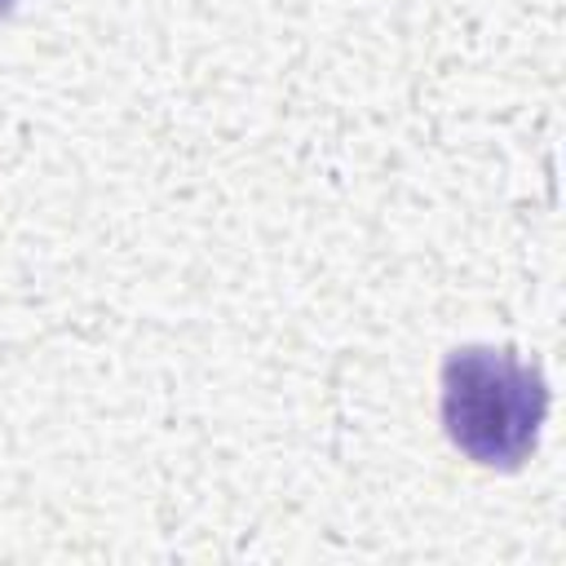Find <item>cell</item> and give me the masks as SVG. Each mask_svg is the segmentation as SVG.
<instances>
[{"label":"cell","instance_id":"obj_1","mask_svg":"<svg viewBox=\"0 0 566 566\" xmlns=\"http://www.w3.org/2000/svg\"><path fill=\"white\" fill-rule=\"evenodd\" d=\"M548 416V385L513 349L464 345L442 363V429L482 469H522Z\"/></svg>","mask_w":566,"mask_h":566}]
</instances>
